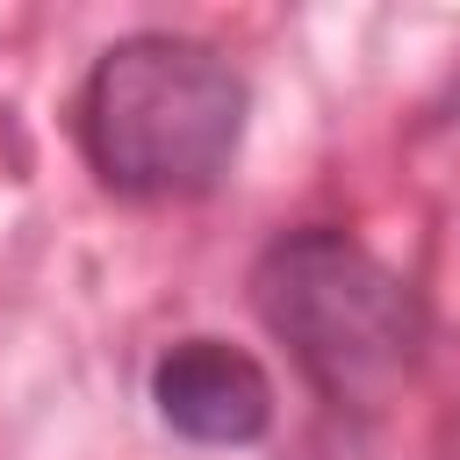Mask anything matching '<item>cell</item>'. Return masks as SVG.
<instances>
[{
    "mask_svg": "<svg viewBox=\"0 0 460 460\" xmlns=\"http://www.w3.org/2000/svg\"><path fill=\"white\" fill-rule=\"evenodd\" d=\"M158 417L194 446H252L273 424V381L252 352L223 338H187L151 367Z\"/></svg>",
    "mask_w": 460,
    "mask_h": 460,
    "instance_id": "3957f363",
    "label": "cell"
},
{
    "mask_svg": "<svg viewBox=\"0 0 460 460\" xmlns=\"http://www.w3.org/2000/svg\"><path fill=\"white\" fill-rule=\"evenodd\" d=\"M252 302L338 410L388 402V388L410 374L424 345L410 280H395L374 252H359L338 230L280 237L252 273Z\"/></svg>",
    "mask_w": 460,
    "mask_h": 460,
    "instance_id": "7a4b0ae2",
    "label": "cell"
},
{
    "mask_svg": "<svg viewBox=\"0 0 460 460\" xmlns=\"http://www.w3.org/2000/svg\"><path fill=\"white\" fill-rule=\"evenodd\" d=\"M79 137L115 194L172 201L223 180L244 137V79L187 36L115 43L79 101Z\"/></svg>",
    "mask_w": 460,
    "mask_h": 460,
    "instance_id": "6da1fadb",
    "label": "cell"
}]
</instances>
